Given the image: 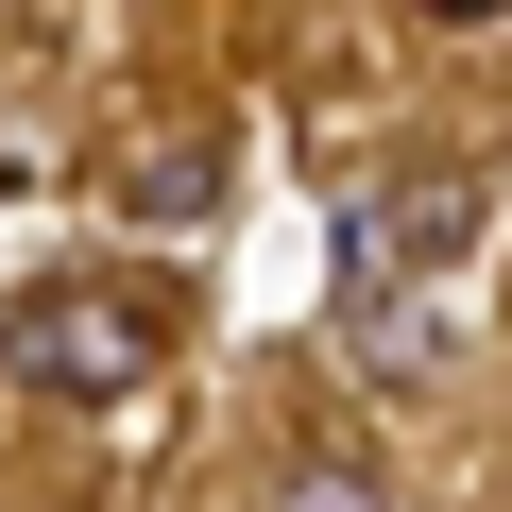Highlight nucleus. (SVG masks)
<instances>
[{"instance_id": "f257e3e1", "label": "nucleus", "mask_w": 512, "mask_h": 512, "mask_svg": "<svg viewBox=\"0 0 512 512\" xmlns=\"http://www.w3.org/2000/svg\"><path fill=\"white\" fill-rule=\"evenodd\" d=\"M0 359H18V393H52V410H120V393L154 376V325H137L120 291H52V308L0 325Z\"/></svg>"}, {"instance_id": "f03ea898", "label": "nucleus", "mask_w": 512, "mask_h": 512, "mask_svg": "<svg viewBox=\"0 0 512 512\" xmlns=\"http://www.w3.org/2000/svg\"><path fill=\"white\" fill-rule=\"evenodd\" d=\"M342 359H359L376 393H427V376L461 359V325H444V291H359V308H342Z\"/></svg>"}, {"instance_id": "7ed1b4c3", "label": "nucleus", "mask_w": 512, "mask_h": 512, "mask_svg": "<svg viewBox=\"0 0 512 512\" xmlns=\"http://www.w3.org/2000/svg\"><path fill=\"white\" fill-rule=\"evenodd\" d=\"M274 512H393V495H376V478H342V461H291V495H274Z\"/></svg>"}, {"instance_id": "20e7f679", "label": "nucleus", "mask_w": 512, "mask_h": 512, "mask_svg": "<svg viewBox=\"0 0 512 512\" xmlns=\"http://www.w3.org/2000/svg\"><path fill=\"white\" fill-rule=\"evenodd\" d=\"M427 18H512V0H427Z\"/></svg>"}]
</instances>
